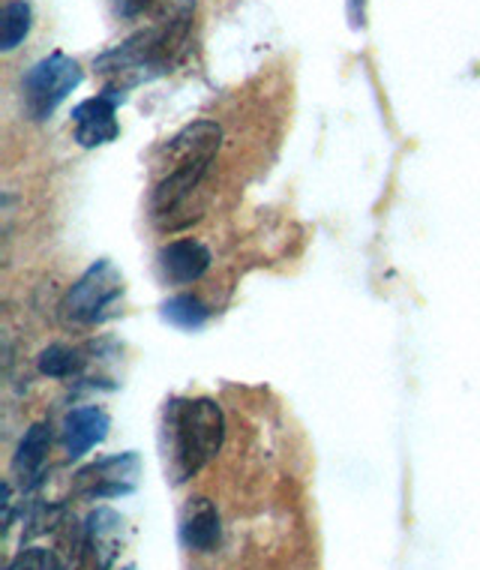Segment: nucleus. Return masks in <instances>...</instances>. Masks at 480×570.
Segmentation results:
<instances>
[{"instance_id":"obj_1","label":"nucleus","mask_w":480,"mask_h":570,"mask_svg":"<svg viewBox=\"0 0 480 570\" xmlns=\"http://www.w3.org/2000/svg\"><path fill=\"white\" fill-rule=\"evenodd\" d=\"M147 12L154 16L150 28L138 30L129 40L120 42L118 49L97 58V69L108 79V88L127 94L129 88L175 67L180 51L187 49L196 0H154Z\"/></svg>"},{"instance_id":"obj_2","label":"nucleus","mask_w":480,"mask_h":570,"mask_svg":"<svg viewBox=\"0 0 480 570\" xmlns=\"http://www.w3.org/2000/svg\"><path fill=\"white\" fill-rule=\"evenodd\" d=\"M219 145H223V129L214 120H196L163 145L154 163V187H150V217L159 228L166 232L180 228L177 214L187 210L198 187L205 184Z\"/></svg>"},{"instance_id":"obj_3","label":"nucleus","mask_w":480,"mask_h":570,"mask_svg":"<svg viewBox=\"0 0 480 570\" xmlns=\"http://www.w3.org/2000/svg\"><path fill=\"white\" fill-rule=\"evenodd\" d=\"M226 442V414L210 396L172 400L163 414V444L175 483L205 469Z\"/></svg>"},{"instance_id":"obj_4","label":"nucleus","mask_w":480,"mask_h":570,"mask_svg":"<svg viewBox=\"0 0 480 570\" xmlns=\"http://www.w3.org/2000/svg\"><path fill=\"white\" fill-rule=\"evenodd\" d=\"M85 81L79 60L67 58L63 51H51L49 58L37 60L21 79L25 111L33 120H49L63 99Z\"/></svg>"},{"instance_id":"obj_5","label":"nucleus","mask_w":480,"mask_h":570,"mask_svg":"<svg viewBox=\"0 0 480 570\" xmlns=\"http://www.w3.org/2000/svg\"><path fill=\"white\" fill-rule=\"evenodd\" d=\"M120 297H124V276L118 267L102 258L72 283L60 309L76 325H99L118 313L115 306Z\"/></svg>"},{"instance_id":"obj_6","label":"nucleus","mask_w":480,"mask_h":570,"mask_svg":"<svg viewBox=\"0 0 480 570\" xmlns=\"http://www.w3.org/2000/svg\"><path fill=\"white\" fill-rule=\"evenodd\" d=\"M138 478H141V460L136 451L115 453L106 460H97L85 465L76 474V495L88 502H102V499H120L136 492Z\"/></svg>"},{"instance_id":"obj_7","label":"nucleus","mask_w":480,"mask_h":570,"mask_svg":"<svg viewBox=\"0 0 480 570\" xmlns=\"http://www.w3.org/2000/svg\"><path fill=\"white\" fill-rule=\"evenodd\" d=\"M124 102V90L108 88L97 97L85 99L72 109V132L81 148H102L120 136L118 106Z\"/></svg>"},{"instance_id":"obj_8","label":"nucleus","mask_w":480,"mask_h":570,"mask_svg":"<svg viewBox=\"0 0 480 570\" xmlns=\"http://www.w3.org/2000/svg\"><path fill=\"white\" fill-rule=\"evenodd\" d=\"M210 249L205 244H198L193 237H184V240H172L159 249L157 265L163 279L172 285H189L198 283L202 276L207 274L210 267Z\"/></svg>"},{"instance_id":"obj_9","label":"nucleus","mask_w":480,"mask_h":570,"mask_svg":"<svg viewBox=\"0 0 480 570\" xmlns=\"http://www.w3.org/2000/svg\"><path fill=\"white\" fill-rule=\"evenodd\" d=\"M108 426H111V417L106 414V409H99V405L72 409L63 417V448H67L69 460H79L97 444L106 442Z\"/></svg>"},{"instance_id":"obj_10","label":"nucleus","mask_w":480,"mask_h":570,"mask_svg":"<svg viewBox=\"0 0 480 570\" xmlns=\"http://www.w3.org/2000/svg\"><path fill=\"white\" fill-rule=\"evenodd\" d=\"M180 541L193 552H214L219 547V541H223V520H219V511L214 508V502H207V499L198 495V499H193L184 508Z\"/></svg>"},{"instance_id":"obj_11","label":"nucleus","mask_w":480,"mask_h":570,"mask_svg":"<svg viewBox=\"0 0 480 570\" xmlns=\"http://www.w3.org/2000/svg\"><path fill=\"white\" fill-rule=\"evenodd\" d=\"M51 448V426L46 421L33 423L28 433L21 435L16 456H12V474L19 478L21 487H33L46 472Z\"/></svg>"},{"instance_id":"obj_12","label":"nucleus","mask_w":480,"mask_h":570,"mask_svg":"<svg viewBox=\"0 0 480 570\" xmlns=\"http://www.w3.org/2000/svg\"><path fill=\"white\" fill-rule=\"evenodd\" d=\"M85 538H88V550L97 556V564L106 570L124 547V517L108 508H97L85 522Z\"/></svg>"},{"instance_id":"obj_13","label":"nucleus","mask_w":480,"mask_h":570,"mask_svg":"<svg viewBox=\"0 0 480 570\" xmlns=\"http://www.w3.org/2000/svg\"><path fill=\"white\" fill-rule=\"evenodd\" d=\"M30 24H33V10L28 0H10L3 7V21H0V51H16L28 40Z\"/></svg>"},{"instance_id":"obj_14","label":"nucleus","mask_w":480,"mask_h":570,"mask_svg":"<svg viewBox=\"0 0 480 570\" xmlns=\"http://www.w3.org/2000/svg\"><path fill=\"white\" fill-rule=\"evenodd\" d=\"M163 318L168 325L180 327V331H202L207 325V318H210V309L198 297L175 295L163 304Z\"/></svg>"},{"instance_id":"obj_15","label":"nucleus","mask_w":480,"mask_h":570,"mask_svg":"<svg viewBox=\"0 0 480 570\" xmlns=\"http://www.w3.org/2000/svg\"><path fill=\"white\" fill-rule=\"evenodd\" d=\"M37 364H40V373L49 375V379H72L85 370L88 357L79 348H69V345H49Z\"/></svg>"},{"instance_id":"obj_16","label":"nucleus","mask_w":480,"mask_h":570,"mask_svg":"<svg viewBox=\"0 0 480 570\" xmlns=\"http://www.w3.org/2000/svg\"><path fill=\"white\" fill-rule=\"evenodd\" d=\"M154 0H118V7L124 16H138V12H147Z\"/></svg>"},{"instance_id":"obj_17","label":"nucleus","mask_w":480,"mask_h":570,"mask_svg":"<svg viewBox=\"0 0 480 570\" xmlns=\"http://www.w3.org/2000/svg\"><path fill=\"white\" fill-rule=\"evenodd\" d=\"M363 7H366V0H349V19H352L354 28L363 24Z\"/></svg>"},{"instance_id":"obj_18","label":"nucleus","mask_w":480,"mask_h":570,"mask_svg":"<svg viewBox=\"0 0 480 570\" xmlns=\"http://www.w3.org/2000/svg\"><path fill=\"white\" fill-rule=\"evenodd\" d=\"M124 570H136V568H124Z\"/></svg>"}]
</instances>
